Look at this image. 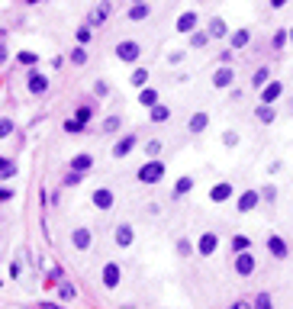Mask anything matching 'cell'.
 I'll return each instance as SVG.
<instances>
[{"instance_id":"6da1fadb","label":"cell","mask_w":293,"mask_h":309,"mask_svg":"<svg viewBox=\"0 0 293 309\" xmlns=\"http://www.w3.org/2000/svg\"><path fill=\"white\" fill-rule=\"evenodd\" d=\"M136 177H139V184H145V187L158 184V181L164 177V161H161V158H149V161H145L142 168H139Z\"/></svg>"},{"instance_id":"7a4b0ae2","label":"cell","mask_w":293,"mask_h":309,"mask_svg":"<svg viewBox=\"0 0 293 309\" xmlns=\"http://www.w3.org/2000/svg\"><path fill=\"white\" fill-rule=\"evenodd\" d=\"M139 55H142V45L136 39H123L116 45V58H119V62H126V65H136Z\"/></svg>"},{"instance_id":"3957f363","label":"cell","mask_w":293,"mask_h":309,"mask_svg":"<svg viewBox=\"0 0 293 309\" xmlns=\"http://www.w3.org/2000/svg\"><path fill=\"white\" fill-rule=\"evenodd\" d=\"M254 267H258V258H254L251 252H239L235 255V274L239 277H251Z\"/></svg>"},{"instance_id":"277c9868","label":"cell","mask_w":293,"mask_h":309,"mask_svg":"<svg viewBox=\"0 0 293 309\" xmlns=\"http://www.w3.org/2000/svg\"><path fill=\"white\" fill-rule=\"evenodd\" d=\"M119 277H123L119 264H116V261H106V264H103V271H100L103 287H106V290H116V287H119Z\"/></svg>"},{"instance_id":"5b68a950","label":"cell","mask_w":293,"mask_h":309,"mask_svg":"<svg viewBox=\"0 0 293 309\" xmlns=\"http://www.w3.org/2000/svg\"><path fill=\"white\" fill-rule=\"evenodd\" d=\"M90 203H94L97 209H113L116 197H113V190H109V187H97L94 194H90Z\"/></svg>"},{"instance_id":"8992f818","label":"cell","mask_w":293,"mask_h":309,"mask_svg":"<svg viewBox=\"0 0 293 309\" xmlns=\"http://www.w3.org/2000/svg\"><path fill=\"white\" fill-rule=\"evenodd\" d=\"M26 87H29V93H32V97H42V93L48 90V78L42 74V71H29Z\"/></svg>"},{"instance_id":"52a82bcc","label":"cell","mask_w":293,"mask_h":309,"mask_svg":"<svg viewBox=\"0 0 293 309\" xmlns=\"http://www.w3.org/2000/svg\"><path fill=\"white\" fill-rule=\"evenodd\" d=\"M90 242H94V235H90V229H87V225H78V229L71 232V245H75L78 252H87V248H90Z\"/></svg>"},{"instance_id":"ba28073f","label":"cell","mask_w":293,"mask_h":309,"mask_svg":"<svg viewBox=\"0 0 293 309\" xmlns=\"http://www.w3.org/2000/svg\"><path fill=\"white\" fill-rule=\"evenodd\" d=\"M280 97H284V84H280V81H267V84L261 87V103L274 106V100H280Z\"/></svg>"},{"instance_id":"9c48e42d","label":"cell","mask_w":293,"mask_h":309,"mask_svg":"<svg viewBox=\"0 0 293 309\" xmlns=\"http://www.w3.org/2000/svg\"><path fill=\"white\" fill-rule=\"evenodd\" d=\"M136 142H139V136H136V132H126V136L113 145V158H126V154H129L132 148H136Z\"/></svg>"},{"instance_id":"30bf717a","label":"cell","mask_w":293,"mask_h":309,"mask_svg":"<svg viewBox=\"0 0 293 309\" xmlns=\"http://www.w3.org/2000/svg\"><path fill=\"white\" fill-rule=\"evenodd\" d=\"M232 84H235V71H232V65H223V68L213 74V87L223 90V87H232Z\"/></svg>"},{"instance_id":"8fae6325","label":"cell","mask_w":293,"mask_h":309,"mask_svg":"<svg viewBox=\"0 0 293 309\" xmlns=\"http://www.w3.org/2000/svg\"><path fill=\"white\" fill-rule=\"evenodd\" d=\"M267 252H271L277 261H284V258L290 255V245L280 239V235H267Z\"/></svg>"},{"instance_id":"7c38bea8","label":"cell","mask_w":293,"mask_h":309,"mask_svg":"<svg viewBox=\"0 0 293 309\" xmlns=\"http://www.w3.org/2000/svg\"><path fill=\"white\" fill-rule=\"evenodd\" d=\"M258 203H261V194H258V190H245V194L239 197L235 209H239V213H251V209L258 206Z\"/></svg>"},{"instance_id":"4fadbf2b","label":"cell","mask_w":293,"mask_h":309,"mask_svg":"<svg viewBox=\"0 0 293 309\" xmlns=\"http://www.w3.org/2000/svg\"><path fill=\"white\" fill-rule=\"evenodd\" d=\"M232 194H235V187H232L229 181H219L210 190V200H213V203H226V200H232Z\"/></svg>"},{"instance_id":"5bb4252c","label":"cell","mask_w":293,"mask_h":309,"mask_svg":"<svg viewBox=\"0 0 293 309\" xmlns=\"http://www.w3.org/2000/svg\"><path fill=\"white\" fill-rule=\"evenodd\" d=\"M219 248V239H216V232H203L200 235V242H197V252L203 255V258H210L213 252Z\"/></svg>"},{"instance_id":"9a60e30c","label":"cell","mask_w":293,"mask_h":309,"mask_svg":"<svg viewBox=\"0 0 293 309\" xmlns=\"http://www.w3.org/2000/svg\"><path fill=\"white\" fill-rule=\"evenodd\" d=\"M132 242H136V229H132L129 222H119L116 225V245L119 248H129Z\"/></svg>"},{"instance_id":"2e32d148","label":"cell","mask_w":293,"mask_h":309,"mask_svg":"<svg viewBox=\"0 0 293 309\" xmlns=\"http://www.w3.org/2000/svg\"><path fill=\"white\" fill-rule=\"evenodd\" d=\"M206 35H210V39H226V35H229L226 20H223V16H213L210 26H206Z\"/></svg>"},{"instance_id":"e0dca14e","label":"cell","mask_w":293,"mask_h":309,"mask_svg":"<svg viewBox=\"0 0 293 309\" xmlns=\"http://www.w3.org/2000/svg\"><path fill=\"white\" fill-rule=\"evenodd\" d=\"M197 23H200V16L197 13H193V10H187V13H180L177 16V32H193V29H197Z\"/></svg>"},{"instance_id":"ac0fdd59","label":"cell","mask_w":293,"mask_h":309,"mask_svg":"<svg viewBox=\"0 0 293 309\" xmlns=\"http://www.w3.org/2000/svg\"><path fill=\"white\" fill-rule=\"evenodd\" d=\"M248 42H251V32H248V29H235V32L229 35V45H232V52H242V49H245Z\"/></svg>"},{"instance_id":"d6986e66","label":"cell","mask_w":293,"mask_h":309,"mask_svg":"<svg viewBox=\"0 0 293 309\" xmlns=\"http://www.w3.org/2000/svg\"><path fill=\"white\" fill-rule=\"evenodd\" d=\"M206 126H210V113H193V116H190V123H187V129H190L193 136L206 132Z\"/></svg>"},{"instance_id":"ffe728a7","label":"cell","mask_w":293,"mask_h":309,"mask_svg":"<svg viewBox=\"0 0 293 309\" xmlns=\"http://www.w3.org/2000/svg\"><path fill=\"white\" fill-rule=\"evenodd\" d=\"M109 13H113V4H109V0H103V4H100V7H97L94 13H90V26H97V23H103Z\"/></svg>"},{"instance_id":"44dd1931","label":"cell","mask_w":293,"mask_h":309,"mask_svg":"<svg viewBox=\"0 0 293 309\" xmlns=\"http://www.w3.org/2000/svg\"><path fill=\"white\" fill-rule=\"evenodd\" d=\"M149 13H152V7H149V4H132V7H129V20H132V23L149 20Z\"/></svg>"},{"instance_id":"7402d4cb","label":"cell","mask_w":293,"mask_h":309,"mask_svg":"<svg viewBox=\"0 0 293 309\" xmlns=\"http://www.w3.org/2000/svg\"><path fill=\"white\" fill-rule=\"evenodd\" d=\"M90 168H94V158H90V154H84V151L78 154L75 161H71V171H81V174H87Z\"/></svg>"},{"instance_id":"603a6c76","label":"cell","mask_w":293,"mask_h":309,"mask_svg":"<svg viewBox=\"0 0 293 309\" xmlns=\"http://www.w3.org/2000/svg\"><path fill=\"white\" fill-rule=\"evenodd\" d=\"M90 116H94V103H78V110H75V120L81 126H87L90 123Z\"/></svg>"},{"instance_id":"cb8c5ba5","label":"cell","mask_w":293,"mask_h":309,"mask_svg":"<svg viewBox=\"0 0 293 309\" xmlns=\"http://www.w3.org/2000/svg\"><path fill=\"white\" fill-rule=\"evenodd\" d=\"M139 103L145 106V110H152V106L158 103V90H155V87H142V93H139Z\"/></svg>"},{"instance_id":"d4e9b609","label":"cell","mask_w":293,"mask_h":309,"mask_svg":"<svg viewBox=\"0 0 293 309\" xmlns=\"http://www.w3.org/2000/svg\"><path fill=\"white\" fill-rule=\"evenodd\" d=\"M210 45V35H206V29H193L190 32V49H206Z\"/></svg>"},{"instance_id":"484cf974","label":"cell","mask_w":293,"mask_h":309,"mask_svg":"<svg viewBox=\"0 0 293 309\" xmlns=\"http://www.w3.org/2000/svg\"><path fill=\"white\" fill-rule=\"evenodd\" d=\"M55 287H58V296H62V300H75V296H78V287L71 280H58Z\"/></svg>"},{"instance_id":"4316f807","label":"cell","mask_w":293,"mask_h":309,"mask_svg":"<svg viewBox=\"0 0 293 309\" xmlns=\"http://www.w3.org/2000/svg\"><path fill=\"white\" fill-rule=\"evenodd\" d=\"M254 116H258V123H274V106L271 103H258V110H254Z\"/></svg>"},{"instance_id":"83f0119b","label":"cell","mask_w":293,"mask_h":309,"mask_svg":"<svg viewBox=\"0 0 293 309\" xmlns=\"http://www.w3.org/2000/svg\"><path fill=\"white\" fill-rule=\"evenodd\" d=\"M290 42V32L287 29H277L274 35H271V45H274V52H284V45Z\"/></svg>"},{"instance_id":"f1b7e54d","label":"cell","mask_w":293,"mask_h":309,"mask_svg":"<svg viewBox=\"0 0 293 309\" xmlns=\"http://www.w3.org/2000/svg\"><path fill=\"white\" fill-rule=\"evenodd\" d=\"M149 116H152V123H164V120H168V116H171V110H168V106H164V103H155V106H152V110H149Z\"/></svg>"},{"instance_id":"f546056e","label":"cell","mask_w":293,"mask_h":309,"mask_svg":"<svg viewBox=\"0 0 293 309\" xmlns=\"http://www.w3.org/2000/svg\"><path fill=\"white\" fill-rule=\"evenodd\" d=\"M129 84L142 90L145 84H149V71H145V68H136V71H132V78H129Z\"/></svg>"},{"instance_id":"4dcf8cb0","label":"cell","mask_w":293,"mask_h":309,"mask_svg":"<svg viewBox=\"0 0 293 309\" xmlns=\"http://www.w3.org/2000/svg\"><path fill=\"white\" fill-rule=\"evenodd\" d=\"M267 81H271V71H267V68H258V71H254V78H251V87H254V90H261Z\"/></svg>"},{"instance_id":"1f68e13d","label":"cell","mask_w":293,"mask_h":309,"mask_svg":"<svg viewBox=\"0 0 293 309\" xmlns=\"http://www.w3.org/2000/svg\"><path fill=\"white\" fill-rule=\"evenodd\" d=\"M58 280H65V267H62V264H55V267L45 274V287H55Z\"/></svg>"},{"instance_id":"d6a6232c","label":"cell","mask_w":293,"mask_h":309,"mask_svg":"<svg viewBox=\"0 0 293 309\" xmlns=\"http://www.w3.org/2000/svg\"><path fill=\"white\" fill-rule=\"evenodd\" d=\"M190 190H193V177H180V181L174 184V200L184 197V194H190Z\"/></svg>"},{"instance_id":"836d02e7","label":"cell","mask_w":293,"mask_h":309,"mask_svg":"<svg viewBox=\"0 0 293 309\" xmlns=\"http://www.w3.org/2000/svg\"><path fill=\"white\" fill-rule=\"evenodd\" d=\"M251 309H274L271 293H258V296H254V303H251Z\"/></svg>"},{"instance_id":"e575fe53","label":"cell","mask_w":293,"mask_h":309,"mask_svg":"<svg viewBox=\"0 0 293 309\" xmlns=\"http://www.w3.org/2000/svg\"><path fill=\"white\" fill-rule=\"evenodd\" d=\"M13 174H16V164L7 161V158H0V181H4V177H13Z\"/></svg>"},{"instance_id":"d590c367","label":"cell","mask_w":293,"mask_h":309,"mask_svg":"<svg viewBox=\"0 0 293 309\" xmlns=\"http://www.w3.org/2000/svg\"><path fill=\"white\" fill-rule=\"evenodd\" d=\"M248 248H251V242L245 239V235H235V239H232V252H235V255L239 252H248Z\"/></svg>"},{"instance_id":"8d00e7d4","label":"cell","mask_w":293,"mask_h":309,"mask_svg":"<svg viewBox=\"0 0 293 309\" xmlns=\"http://www.w3.org/2000/svg\"><path fill=\"white\" fill-rule=\"evenodd\" d=\"M119 126H123L119 116H106V120H103V132H119Z\"/></svg>"},{"instance_id":"74e56055","label":"cell","mask_w":293,"mask_h":309,"mask_svg":"<svg viewBox=\"0 0 293 309\" xmlns=\"http://www.w3.org/2000/svg\"><path fill=\"white\" fill-rule=\"evenodd\" d=\"M71 65H87V52H84V45H78V49L75 52H71Z\"/></svg>"},{"instance_id":"f35d334b","label":"cell","mask_w":293,"mask_h":309,"mask_svg":"<svg viewBox=\"0 0 293 309\" xmlns=\"http://www.w3.org/2000/svg\"><path fill=\"white\" fill-rule=\"evenodd\" d=\"M145 154H149V158H158V154H161V142H158V139L145 142Z\"/></svg>"},{"instance_id":"ab89813d","label":"cell","mask_w":293,"mask_h":309,"mask_svg":"<svg viewBox=\"0 0 293 309\" xmlns=\"http://www.w3.org/2000/svg\"><path fill=\"white\" fill-rule=\"evenodd\" d=\"M223 145H226V148H235V145H239V132L226 129V132H223Z\"/></svg>"},{"instance_id":"60d3db41","label":"cell","mask_w":293,"mask_h":309,"mask_svg":"<svg viewBox=\"0 0 293 309\" xmlns=\"http://www.w3.org/2000/svg\"><path fill=\"white\" fill-rule=\"evenodd\" d=\"M258 194H261V200H267V203H274V200H277V187H274V184H267L264 190H258Z\"/></svg>"},{"instance_id":"b9f144b4","label":"cell","mask_w":293,"mask_h":309,"mask_svg":"<svg viewBox=\"0 0 293 309\" xmlns=\"http://www.w3.org/2000/svg\"><path fill=\"white\" fill-rule=\"evenodd\" d=\"M35 62H39V55H35V52H20V65H26V68H32Z\"/></svg>"},{"instance_id":"7bdbcfd3","label":"cell","mask_w":293,"mask_h":309,"mask_svg":"<svg viewBox=\"0 0 293 309\" xmlns=\"http://www.w3.org/2000/svg\"><path fill=\"white\" fill-rule=\"evenodd\" d=\"M84 181V174L81 171H68V177H65V187H78Z\"/></svg>"},{"instance_id":"ee69618b","label":"cell","mask_w":293,"mask_h":309,"mask_svg":"<svg viewBox=\"0 0 293 309\" xmlns=\"http://www.w3.org/2000/svg\"><path fill=\"white\" fill-rule=\"evenodd\" d=\"M7 136H13V120H0V139H7Z\"/></svg>"},{"instance_id":"f6af8a7d","label":"cell","mask_w":293,"mask_h":309,"mask_svg":"<svg viewBox=\"0 0 293 309\" xmlns=\"http://www.w3.org/2000/svg\"><path fill=\"white\" fill-rule=\"evenodd\" d=\"M65 132H68V136H78V132H84V126H81L78 120H68V123H65Z\"/></svg>"},{"instance_id":"bcb514c9","label":"cell","mask_w":293,"mask_h":309,"mask_svg":"<svg viewBox=\"0 0 293 309\" xmlns=\"http://www.w3.org/2000/svg\"><path fill=\"white\" fill-rule=\"evenodd\" d=\"M190 252H193V245H190L187 239H177V255H180V258H187Z\"/></svg>"},{"instance_id":"7dc6e473","label":"cell","mask_w":293,"mask_h":309,"mask_svg":"<svg viewBox=\"0 0 293 309\" xmlns=\"http://www.w3.org/2000/svg\"><path fill=\"white\" fill-rule=\"evenodd\" d=\"M90 42V26H78V45H87Z\"/></svg>"},{"instance_id":"c3c4849f","label":"cell","mask_w":293,"mask_h":309,"mask_svg":"<svg viewBox=\"0 0 293 309\" xmlns=\"http://www.w3.org/2000/svg\"><path fill=\"white\" fill-rule=\"evenodd\" d=\"M94 93H97V97H106V93H109V84H106V81H97V84H94Z\"/></svg>"},{"instance_id":"681fc988","label":"cell","mask_w":293,"mask_h":309,"mask_svg":"<svg viewBox=\"0 0 293 309\" xmlns=\"http://www.w3.org/2000/svg\"><path fill=\"white\" fill-rule=\"evenodd\" d=\"M0 200H4V203H7V200H13V190H10V187H4V184H0Z\"/></svg>"},{"instance_id":"f907efd6","label":"cell","mask_w":293,"mask_h":309,"mask_svg":"<svg viewBox=\"0 0 293 309\" xmlns=\"http://www.w3.org/2000/svg\"><path fill=\"white\" fill-rule=\"evenodd\" d=\"M184 55H187V52H171V55H168V62H171V65H177V62H184Z\"/></svg>"},{"instance_id":"816d5d0a","label":"cell","mask_w":293,"mask_h":309,"mask_svg":"<svg viewBox=\"0 0 293 309\" xmlns=\"http://www.w3.org/2000/svg\"><path fill=\"white\" fill-rule=\"evenodd\" d=\"M229 309H251V303H245V300H239V303H232Z\"/></svg>"},{"instance_id":"f5cc1de1","label":"cell","mask_w":293,"mask_h":309,"mask_svg":"<svg viewBox=\"0 0 293 309\" xmlns=\"http://www.w3.org/2000/svg\"><path fill=\"white\" fill-rule=\"evenodd\" d=\"M7 58H10V52H7V45H0V65H4Z\"/></svg>"},{"instance_id":"db71d44e","label":"cell","mask_w":293,"mask_h":309,"mask_svg":"<svg viewBox=\"0 0 293 309\" xmlns=\"http://www.w3.org/2000/svg\"><path fill=\"white\" fill-rule=\"evenodd\" d=\"M271 7H274V10H280V7H287V0H271Z\"/></svg>"},{"instance_id":"11a10c76","label":"cell","mask_w":293,"mask_h":309,"mask_svg":"<svg viewBox=\"0 0 293 309\" xmlns=\"http://www.w3.org/2000/svg\"><path fill=\"white\" fill-rule=\"evenodd\" d=\"M39 309H62V306H55V303H42Z\"/></svg>"},{"instance_id":"9f6ffc18","label":"cell","mask_w":293,"mask_h":309,"mask_svg":"<svg viewBox=\"0 0 293 309\" xmlns=\"http://www.w3.org/2000/svg\"><path fill=\"white\" fill-rule=\"evenodd\" d=\"M132 4H149V0H132Z\"/></svg>"},{"instance_id":"6f0895ef","label":"cell","mask_w":293,"mask_h":309,"mask_svg":"<svg viewBox=\"0 0 293 309\" xmlns=\"http://www.w3.org/2000/svg\"><path fill=\"white\" fill-rule=\"evenodd\" d=\"M26 4H39V0H26Z\"/></svg>"},{"instance_id":"680465c9","label":"cell","mask_w":293,"mask_h":309,"mask_svg":"<svg viewBox=\"0 0 293 309\" xmlns=\"http://www.w3.org/2000/svg\"><path fill=\"white\" fill-rule=\"evenodd\" d=\"M290 42H293V29H290Z\"/></svg>"},{"instance_id":"91938a15","label":"cell","mask_w":293,"mask_h":309,"mask_svg":"<svg viewBox=\"0 0 293 309\" xmlns=\"http://www.w3.org/2000/svg\"><path fill=\"white\" fill-rule=\"evenodd\" d=\"M290 103H293V100H290ZM290 113H293V106H290Z\"/></svg>"}]
</instances>
